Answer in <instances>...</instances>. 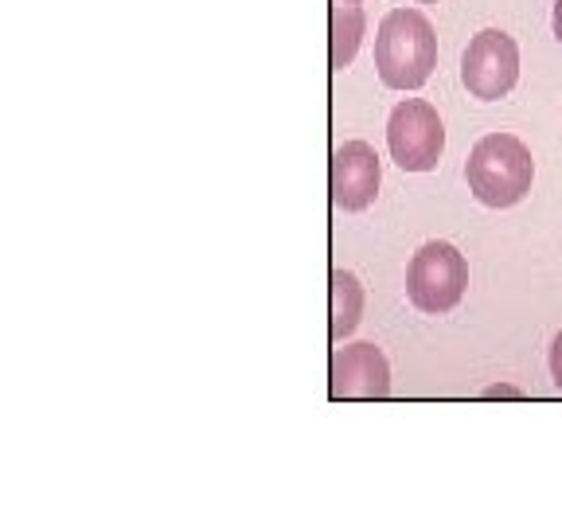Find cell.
Returning a JSON list of instances; mask_svg holds the SVG:
<instances>
[{"label": "cell", "mask_w": 562, "mask_h": 527, "mask_svg": "<svg viewBox=\"0 0 562 527\" xmlns=\"http://www.w3.org/2000/svg\"><path fill=\"white\" fill-rule=\"evenodd\" d=\"M363 27H368V16L356 0H336L333 4V67L344 70L356 52H360Z\"/></svg>", "instance_id": "9"}, {"label": "cell", "mask_w": 562, "mask_h": 527, "mask_svg": "<svg viewBox=\"0 0 562 527\" xmlns=\"http://www.w3.org/2000/svg\"><path fill=\"white\" fill-rule=\"evenodd\" d=\"M438 67V35L418 9L386 12L375 35V70L383 87L418 90Z\"/></svg>", "instance_id": "1"}, {"label": "cell", "mask_w": 562, "mask_h": 527, "mask_svg": "<svg viewBox=\"0 0 562 527\" xmlns=\"http://www.w3.org/2000/svg\"><path fill=\"white\" fill-rule=\"evenodd\" d=\"M469 290V262L453 243H426L406 266V298L418 313L441 316L461 305Z\"/></svg>", "instance_id": "3"}, {"label": "cell", "mask_w": 562, "mask_h": 527, "mask_svg": "<svg viewBox=\"0 0 562 527\" xmlns=\"http://www.w3.org/2000/svg\"><path fill=\"white\" fill-rule=\"evenodd\" d=\"M379 180H383V165L379 153L368 141H344L333 153V176H328V192L333 203L344 211H368L379 195Z\"/></svg>", "instance_id": "6"}, {"label": "cell", "mask_w": 562, "mask_h": 527, "mask_svg": "<svg viewBox=\"0 0 562 527\" xmlns=\"http://www.w3.org/2000/svg\"><path fill=\"white\" fill-rule=\"evenodd\" d=\"M360 313H363L360 278L348 270H333V325H328V336H333L336 344H340L344 336H351L356 325H360Z\"/></svg>", "instance_id": "8"}, {"label": "cell", "mask_w": 562, "mask_h": 527, "mask_svg": "<svg viewBox=\"0 0 562 527\" xmlns=\"http://www.w3.org/2000/svg\"><path fill=\"white\" fill-rule=\"evenodd\" d=\"M386 145L403 172H430L446 149V125L430 102L406 98L386 117Z\"/></svg>", "instance_id": "4"}, {"label": "cell", "mask_w": 562, "mask_h": 527, "mask_svg": "<svg viewBox=\"0 0 562 527\" xmlns=\"http://www.w3.org/2000/svg\"><path fill=\"white\" fill-rule=\"evenodd\" d=\"M554 40L562 44V0L554 4Z\"/></svg>", "instance_id": "12"}, {"label": "cell", "mask_w": 562, "mask_h": 527, "mask_svg": "<svg viewBox=\"0 0 562 527\" xmlns=\"http://www.w3.org/2000/svg\"><path fill=\"white\" fill-rule=\"evenodd\" d=\"M418 4H438V0H418Z\"/></svg>", "instance_id": "13"}, {"label": "cell", "mask_w": 562, "mask_h": 527, "mask_svg": "<svg viewBox=\"0 0 562 527\" xmlns=\"http://www.w3.org/2000/svg\"><path fill=\"white\" fill-rule=\"evenodd\" d=\"M469 192L484 203V208H516L536 180V160L524 141L512 133H488L473 145L465 165Z\"/></svg>", "instance_id": "2"}, {"label": "cell", "mask_w": 562, "mask_h": 527, "mask_svg": "<svg viewBox=\"0 0 562 527\" xmlns=\"http://www.w3.org/2000/svg\"><path fill=\"white\" fill-rule=\"evenodd\" d=\"M484 395H488V399H519V391H516V386H488Z\"/></svg>", "instance_id": "11"}, {"label": "cell", "mask_w": 562, "mask_h": 527, "mask_svg": "<svg viewBox=\"0 0 562 527\" xmlns=\"http://www.w3.org/2000/svg\"><path fill=\"white\" fill-rule=\"evenodd\" d=\"M551 379H554V386L562 391V333L554 336V344H551Z\"/></svg>", "instance_id": "10"}, {"label": "cell", "mask_w": 562, "mask_h": 527, "mask_svg": "<svg viewBox=\"0 0 562 527\" xmlns=\"http://www.w3.org/2000/svg\"><path fill=\"white\" fill-rule=\"evenodd\" d=\"M461 82L481 102L508 98L519 82V47L501 27H484L469 40L465 59H461Z\"/></svg>", "instance_id": "5"}, {"label": "cell", "mask_w": 562, "mask_h": 527, "mask_svg": "<svg viewBox=\"0 0 562 527\" xmlns=\"http://www.w3.org/2000/svg\"><path fill=\"white\" fill-rule=\"evenodd\" d=\"M391 391V363L375 344H348L333 351V399H383Z\"/></svg>", "instance_id": "7"}]
</instances>
